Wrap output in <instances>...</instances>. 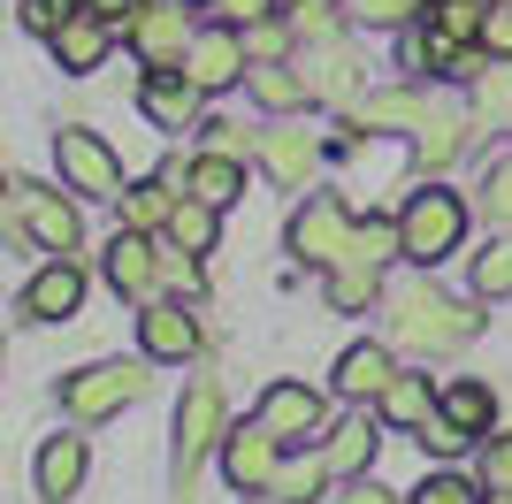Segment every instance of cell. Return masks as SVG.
Instances as JSON below:
<instances>
[{
    "label": "cell",
    "instance_id": "obj_50",
    "mask_svg": "<svg viewBox=\"0 0 512 504\" xmlns=\"http://www.w3.org/2000/svg\"><path fill=\"white\" fill-rule=\"evenodd\" d=\"M329 8H352V0H329Z\"/></svg>",
    "mask_w": 512,
    "mask_h": 504
},
{
    "label": "cell",
    "instance_id": "obj_40",
    "mask_svg": "<svg viewBox=\"0 0 512 504\" xmlns=\"http://www.w3.org/2000/svg\"><path fill=\"white\" fill-rule=\"evenodd\" d=\"M421 153H428V168H444L451 153H459V123H451V115H436V123L421 130Z\"/></svg>",
    "mask_w": 512,
    "mask_h": 504
},
{
    "label": "cell",
    "instance_id": "obj_39",
    "mask_svg": "<svg viewBox=\"0 0 512 504\" xmlns=\"http://www.w3.org/2000/svg\"><path fill=\"white\" fill-rule=\"evenodd\" d=\"M291 23H299V39L314 46V39H337V16H329V0H299L291 8Z\"/></svg>",
    "mask_w": 512,
    "mask_h": 504
},
{
    "label": "cell",
    "instance_id": "obj_16",
    "mask_svg": "<svg viewBox=\"0 0 512 504\" xmlns=\"http://www.w3.org/2000/svg\"><path fill=\"white\" fill-rule=\"evenodd\" d=\"M46 46H54V62H62L69 77H85V69H100V62H107V46H115V23H100L92 8H77V16H69Z\"/></svg>",
    "mask_w": 512,
    "mask_h": 504
},
{
    "label": "cell",
    "instance_id": "obj_9",
    "mask_svg": "<svg viewBox=\"0 0 512 504\" xmlns=\"http://www.w3.org/2000/svg\"><path fill=\"white\" fill-rule=\"evenodd\" d=\"M283 451H291V443L276 436V428H230V436H222V474H230L237 489H268L276 482V466H283Z\"/></svg>",
    "mask_w": 512,
    "mask_h": 504
},
{
    "label": "cell",
    "instance_id": "obj_43",
    "mask_svg": "<svg viewBox=\"0 0 512 504\" xmlns=\"http://www.w3.org/2000/svg\"><path fill=\"white\" fill-rule=\"evenodd\" d=\"M413 504H474V489L459 482V474H428V482H421V497H413Z\"/></svg>",
    "mask_w": 512,
    "mask_h": 504
},
{
    "label": "cell",
    "instance_id": "obj_17",
    "mask_svg": "<svg viewBox=\"0 0 512 504\" xmlns=\"http://www.w3.org/2000/svg\"><path fill=\"white\" fill-rule=\"evenodd\" d=\"M390 382H398V359H390V344H352V352L337 359V390H344L352 405H375Z\"/></svg>",
    "mask_w": 512,
    "mask_h": 504
},
{
    "label": "cell",
    "instance_id": "obj_31",
    "mask_svg": "<svg viewBox=\"0 0 512 504\" xmlns=\"http://www.w3.org/2000/svg\"><path fill=\"white\" fill-rule=\"evenodd\" d=\"M474 107H482L490 123L512 130V62H490L482 77H474Z\"/></svg>",
    "mask_w": 512,
    "mask_h": 504
},
{
    "label": "cell",
    "instance_id": "obj_21",
    "mask_svg": "<svg viewBox=\"0 0 512 504\" xmlns=\"http://www.w3.org/2000/svg\"><path fill=\"white\" fill-rule=\"evenodd\" d=\"M383 298V260H367V252H344L337 268H329V306L337 314H367Z\"/></svg>",
    "mask_w": 512,
    "mask_h": 504
},
{
    "label": "cell",
    "instance_id": "obj_25",
    "mask_svg": "<svg viewBox=\"0 0 512 504\" xmlns=\"http://www.w3.org/2000/svg\"><path fill=\"white\" fill-rule=\"evenodd\" d=\"M176 199H184V191L153 176V184H123V199H115V207H123V230H146V237H153V230H169Z\"/></svg>",
    "mask_w": 512,
    "mask_h": 504
},
{
    "label": "cell",
    "instance_id": "obj_29",
    "mask_svg": "<svg viewBox=\"0 0 512 504\" xmlns=\"http://www.w3.org/2000/svg\"><path fill=\"white\" fill-rule=\"evenodd\" d=\"M214 230H222V207H207V199H192V191H184V199H176V214H169V237L184 252H214Z\"/></svg>",
    "mask_w": 512,
    "mask_h": 504
},
{
    "label": "cell",
    "instance_id": "obj_14",
    "mask_svg": "<svg viewBox=\"0 0 512 504\" xmlns=\"http://www.w3.org/2000/svg\"><path fill=\"white\" fill-rule=\"evenodd\" d=\"M199 92L184 69H146V92H138V107H146V123H161V130H192L199 123Z\"/></svg>",
    "mask_w": 512,
    "mask_h": 504
},
{
    "label": "cell",
    "instance_id": "obj_32",
    "mask_svg": "<svg viewBox=\"0 0 512 504\" xmlns=\"http://www.w3.org/2000/svg\"><path fill=\"white\" fill-rule=\"evenodd\" d=\"M474 291L482 298H512V237H497V245L474 260Z\"/></svg>",
    "mask_w": 512,
    "mask_h": 504
},
{
    "label": "cell",
    "instance_id": "obj_15",
    "mask_svg": "<svg viewBox=\"0 0 512 504\" xmlns=\"http://www.w3.org/2000/svg\"><path fill=\"white\" fill-rule=\"evenodd\" d=\"M138 344H146V359L176 367V359H192V352H199V321L184 314V306H161V298H153L146 314H138Z\"/></svg>",
    "mask_w": 512,
    "mask_h": 504
},
{
    "label": "cell",
    "instance_id": "obj_24",
    "mask_svg": "<svg viewBox=\"0 0 512 504\" xmlns=\"http://www.w3.org/2000/svg\"><path fill=\"white\" fill-rule=\"evenodd\" d=\"M77 482H85V436H54L39 451V497H77Z\"/></svg>",
    "mask_w": 512,
    "mask_h": 504
},
{
    "label": "cell",
    "instance_id": "obj_46",
    "mask_svg": "<svg viewBox=\"0 0 512 504\" xmlns=\"http://www.w3.org/2000/svg\"><path fill=\"white\" fill-rule=\"evenodd\" d=\"M207 153H230L237 161V153H245V130L237 123H207Z\"/></svg>",
    "mask_w": 512,
    "mask_h": 504
},
{
    "label": "cell",
    "instance_id": "obj_44",
    "mask_svg": "<svg viewBox=\"0 0 512 504\" xmlns=\"http://www.w3.org/2000/svg\"><path fill=\"white\" fill-rule=\"evenodd\" d=\"M161 283H169V291H184V298L199 291V268H192V252H184V245L161 252Z\"/></svg>",
    "mask_w": 512,
    "mask_h": 504
},
{
    "label": "cell",
    "instance_id": "obj_18",
    "mask_svg": "<svg viewBox=\"0 0 512 504\" xmlns=\"http://www.w3.org/2000/svg\"><path fill=\"white\" fill-rule=\"evenodd\" d=\"M352 115H360V130H428V123H436L428 92H413V84H398V92H367V100H352Z\"/></svg>",
    "mask_w": 512,
    "mask_h": 504
},
{
    "label": "cell",
    "instance_id": "obj_20",
    "mask_svg": "<svg viewBox=\"0 0 512 504\" xmlns=\"http://www.w3.org/2000/svg\"><path fill=\"white\" fill-rule=\"evenodd\" d=\"M306 84H314V100H352V84H360V54L344 39H314V54H306Z\"/></svg>",
    "mask_w": 512,
    "mask_h": 504
},
{
    "label": "cell",
    "instance_id": "obj_34",
    "mask_svg": "<svg viewBox=\"0 0 512 504\" xmlns=\"http://www.w3.org/2000/svg\"><path fill=\"white\" fill-rule=\"evenodd\" d=\"M413 436H421L428 451H436V459H459V451H467V428H459V420H451L444 405H436V413H428L421 428H413Z\"/></svg>",
    "mask_w": 512,
    "mask_h": 504
},
{
    "label": "cell",
    "instance_id": "obj_30",
    "mask_svg": "<svg viewBox=\"0 0 512 504\" xmlns=\"http://www.w3.org/2000/svg\"><path fill=\"white\" fill-rule=\"evenodd\" d=\"M444 413L459 420L467 436H482V428H490V420H497V398H490V390H482V382H451V390H444Z\"/></svg>",
    "mask_w": 512,
    "mask_h": 504
},
{
    "label": "cell",
    "instance_id": "obj_3",
    "mask_svg": "<svg viewBox=\"0 0 512 504\" xmlns=\"http://www.w3.org/2000/svg\"><path fill=\"white\" fill-rule=\"evenodd\" d=\"M398 222H406V260H421V268H436V260L467 237V207H459L451 191H413Z\"/></svg>",
    "mask_w": 512,
    "mask_h": 504
},
{
    "label": "cell",
    "instance_id": "obj_27",
    "mask_svg": "<svg viewBox=\"0 0 512 504\" xmlns=\"http://www.w3.org/2000/svg\"><path fill=\"white\" fill-rule=\"evenodd\" d=\"M436 405H444V398L428 390V375H398V382L383 390V398H375V413H383V420H398V428H421V420L436 413Z\"/></svg>",
    "mask_w": 512,
    "mask_h": 504
},
{
    "label": "cell",
    "instance_id": "obj_4",
    "mask_svg": "<svg viewBox=\"0 0 512 504\" xmlns=\"http://www.w3.org/2000/svg\"><path fill=\"white\" fill-rule=\"evenodd\" d=\"M352 230H360V222L344 214V199L321 191V199H306V207L291 214V252H299L306 268H337L344 252H352Z\"/></svg>",
    "mask_w": 512,
    "mask_h": 504
},
{
    "label": "cell",
    "instance_id": "obj_13",
    "mask_svg": "<svg viewBox=\"0 0 512 504\" xmlns=\"http://www.w3.org/2000/svg\"><path fill=\"white\" fill-rule=\"evenodd\" d=\"M77 306H85V275H77V260L54 252V260L23 283V321H69Z\"/></svg>",
    "mask_w": 512,
    "mask_h": 504
},
{
    "label": "cell",
    "instance_id": "obj_2",
    "mask_svg": "<svg viewBox=\"0 0 512 504\" xmlns=\"http://www.w3.org/2000/svg\"><path fill=\"white\" fill-rule=\"evenodd\" d=\"M62 191H39V184H23V176H16V184H8V214L31 230V245H39V252H62V260H69V252L85 245V222H77V207H69Z\"/></svg>",
    "mask_w": 512,
    "mask_h": 504
},
{
    "label": "cell",
    "instance_id": "obj_10",
    "mask_svg": "<svg viewBox=\"0 0 512 504\" xmlns=\"http://www.w3.org/2000/svg\"><path fill=\"white\" fill-rule=\"evenodd\" d=\"M260 428H276L283 443H306V436H329V405H321V390H306V382H276L268 398H260Z\"/></svg>",
    "mask_w": 512,
    "mask_h": 504
},
{
    "label": "cell",
    "instance_id": "obj_22",
    "mask_svg": "<svg viewBox=\"0 0 512 504\" xmlns=\"http://www.w3.org/2000/svg\"><path fill=\"white\" fill-rule=\"evenodd\" d=\"M245 92H253L268 115H291V107L314 100V84H306V69H283V62H253L245 69Z\"/></svg>",
    "mask_w": 512,
    "mask_h": 504
},
{
    "label": "cell",
    "instance_id": "obj_37",
    "mask_svg": "<svg viewBox=\"0 0 512 504\" xmlns=\"http://www.w3.org/2000/svg\"><path fill=\"white\" fill-rule=\"evenodd\" d=\"M413 8H421V0H352V16L375 23V31H398V23H413Z\"/></svg>",
    "mask_w": 512,
    "mask_h": 504
},
{
    "label": "cell",
    "instance_id": "obj_19",
    "mask_svg": "<svg viewBox=\"0 0 512 504\" xmlns=\"http://www.w3.org/2000/svg\"><path fill=\"white\" fill-rule=\"evenodd\" d=\"M375 443H383V420L367 413H352V420H337V428H329V443H321V451H329V474H344V482H352V474H367V459H375Z\"/></svg>",
    "mask_w": 512,
    "mask_h": 504
},
{
    "label": "cell",
    "instance_id": "obj_48",
    "mask_svg": "<svg viewBox=\"0 0 512 504\" xmlns=\"http://www.w3.org/2000/svg\"><path fill=\"white\" fill-rule=\"evenodd\" d=\"M490 504H512V489H490Z\"/></svg>",
    "mask_w": 512,
    "mask_h": 504
},
{
    "label": "cell",
    "instance_id": "obj_36",
    "mask_svg": "<svg viewBox=\"0 0 512 504\" xmlns=\"http://www.w3.org/2000/svg\"><path fill=\"white\" fill-rule=\"evenodd\" d=\"M482 207H490V222H512V153L490 161V176H482Z\"/></svg>",
    "mask_w": 512,
    "mask_h": 504
},
{
    "label": "cell",
    "instance_id": "obj_26",
    "mask_svg": "<svg viewBox=\"0 0 512 504\" xmlns=\"http://www.w3.org/2000/svg\"><path fill=\"white\" fill-rule=\"evenodd\" d=\"M321 482H329V451H306V459H283L276 482L260 489V497H268V504H314Z\"/></svg>",
    "mask_w": 512,
    "mask_h": 504
},
{
    "label": "cell",
    "instance_id": "obj_8",
    "mask_svg": "<svg viewBox=\"0 0 512 504\" xmlns=\"http://www.w3.org/2000/svg\"><path fill=\"white\" fill-rule=\"evenodd\" d=\"M253 69V46H245V31L237 23H222V31H199L192 54H184V77L199 84V92H222V84H237Z\"/></svg>",
    "mask_w": 512,
    "mask_h": 504
},
{
    "label": "cell",
    "instance_id": "obj_45",
    "mask_svg": "<svg viewBox=\"0 0 512 504\" xmlns=\"http://www.w3.org/2000/svg\"><path fill=\"white\" fill-rule=\"evenodd\" d=\"M329 504H398V497H390V489H375L367 474H352V482H344V489H337Z\"/></svg>",
    "mask_w": 512,
    "mask_h": 504
},
{
    "label": "cell",
    "instance_id": "obj_11",
    "mask_svg": "<svg viewBox=\"0 0 512 504\" xmlns=\"http://www.w3.org/2000/svg\"><path fill=\"white\" fill-rule=\"evenodd\" d=\"M107 283L123 298H138V306H153V291H161V245H153L146 230H115V245H107Z\"/></svg>",
    "mask_w": 512,
    "mask_h": 504
},
{
    "label": "cell",
    "instance_id": "obj_33",
    "mask_svg": "<svg viewBox=\"0 0 512 504\" xmlns=\"http://www.w3.org/2000/svg\"><path fill=\"white\" fill-rule=\"evenodd\" d=\"M352 252H367V260H398V252H406V222H383V214L360 222V230H352Z\"/></svg>",
    "mask_w": 512,
    "mask_h": 504
},
{
    "label": "cell",
    "instance_id": "obj_42",
    "mask_svg": "<svg viewBox=\"0 0 512 504\" xmlns=\"http://www.w3.org/2000/svg\"><path fill=\"white\" fill-rule=\"evenodd\" d=\"M482 489H512V436H497L482 451Z\"/></svg>",
    "mask_w": 512,
    "mask_h": 504
},
{
    "label": "cell",
    "instance_id": "obj_12",
    "mask_svg": "<svg viewBox=\"0 0 512 504\" xmlns=\"http://www.w3.org/2000/svg\"><path fill=\"white\" fill-rule=\"evenodd\" d=\"M192 23H184V0H169V8H146L138 16V31H130V46H138V62L146 69H184V54H192Z\"/></svg>",
    "mask_w": 512,
    "mask_h": 504
},
{
    "label": "cell",
    "instance_id": "obj_23",
    "mask_svg": "<svg viewBox=\"0 0 512 504\" xmlns=\"http://www.w3.org/2000/svg\"><path fill=\"white\" fill-rule=\"evenodd\" d=\"M260 161H268V176H276V184H291V191H306V176H314V138H306V130H268V138H260Z\"/></svg>",
    "mask_w": 512,
    "mask_h": 504
},
{
    "label": "cell",
    "instance_id": "obj_28",
    "mask_svg": "<svg viewBox=\"0 0 512 504\" xmlns=\"http://www.w3.org/2000/svg\"><path fill=\"white\" fill-rule=\"evenodd\" d=\"M237 191H245V168H237L230 153H199V161H192V199H207V207H230Z\"/></svg>",
    "mask_w": 512,
    "mask_h": 504
},
{
    "label": "cell",
    "instance_id": "obj_35",
    "mask_svg": "<svg viewBox=\"0 0 512 504\" xmlns=\"http://www.w3.org/2000/svg\"><path fill=\"white\" fill-rule=\"evenodd\" d=\"M245 31H253V39H245V46H253V62H276L283 46L299 39V23H283V16H260V23H245Z\"/></svg>",
    "mask_w": 512,
    "mask_h": 504
},
{
    "label": "cell",
    "instance_id": "obj_49",
    "mask_svg": "<svg viewBox=\"0 0 512 504\" xmlns=\"http://www.w3.org/2000/svg\"><path fill=\"white\" fill-rule=\"evenodd\" d=\"M184 8H214V0H184Z\"/></svg>",
    "mask_w": 512,
    "mask_h": 504
},
{
    "label": "cell",
    "instance_id": "obj_7",
    "mask_svg": "<svg viewBox=\"0 0 512 504\" xmlns=\"http://www.w3.org/2000/svg\"><path fill=\"white\" fill-rule=\"evenodd\" d=\"M222 436H230V428H222V390H214V382H192L184 405H176V474L192 482V466L207 459Z\"/></svg>",
    "mask_w": 512,
    "mask_h": 504
},
{
    "label": "cell",
    "instance_id": "obj_38",
    "mask_svg": "<svg viewBox=\"0 0 512 504\" xmlns=\"http://www.w3.org/2000/svg\"><path fill=\"white\" fill-rule=\"evenodd\" d=\"M482 46H490L497 62H512V0H490V16H482Z\"/></svg>",
    "mask_w": 512,
    "mask_h": 504
},
{
    "label": "cell",
    "instance_id": "obj_41",
    "mask_svg": "<svg viewBox=\"0 0 512 504\" xmlns=\"http://www.w3.org/2000/svg\"><path fill=\"white\" fill-rule=\"evenodd\" d=\"M77 8H92V16H100V23H115L123 39H130V31H138V16H146V0H77Z\"/></svg>",
    "mask_w": 512,
    "mask_h": 504
},
{
    "label": "cell",
    "instance_id": "obj_1",
    "mask_svg": "<svg viewBox=\"0 0 512 504\" xmlns=\"http://www.w3.org/2000/svg\"><path fill=\"white\" fill-rule=\"evenodd\" d=\"M383 306H390V336L406 344V352H459L474 329H482V314L474 306H459V298H444V291H428V283H398V291H383Z\"/></svg>",
    "mask_w": 512,
    "mask_h": 504
},
{
    "label": "cell",
    "instance_id": "obj_5",
    "mask_svg": "<svg viewBox=\"0 0 512 504\" xmlns=\"http://www.w3.org/2000/svg\"><path fill=\"white\" fill-rule=\"evenodd\" d=\"M54 161H62L69 191H85V199H123V161L107 153V138H92V130H54Z\"/></svg>",
    "mask_w": 512,
    "mask_h": 504
},
{
    "label": "cell",
    "instance_id": "obj_6",
    "mask_svg": "<svg viewBox=\"0 0 512 504\" xmlns=\"http://www.w3.org/2000/svg\"><path fill=\"white\" fill-rule=\"evenodd\" d=\"M138 398H146V375H138V367H85V375L62 382L69 420H107V413H123V405H138Z\"/></svg>",
    "mask_w": 512,
    "mask_h": 504
},
{
    "label": "cell",
    "instance_id": "obj_47",
    "mask_svg": "<svg viewBox=\"0 0 512 504\" xmlns=\"http://www.w3.org/2000/svg\"><path fill=\"white\" fill-rule=\"evenodd\" d=\"M230 23H260V16H276V0H214Z\"/></svg>",
    "mask_w": 512,
    "mask_h": 504
}]
</instances>
